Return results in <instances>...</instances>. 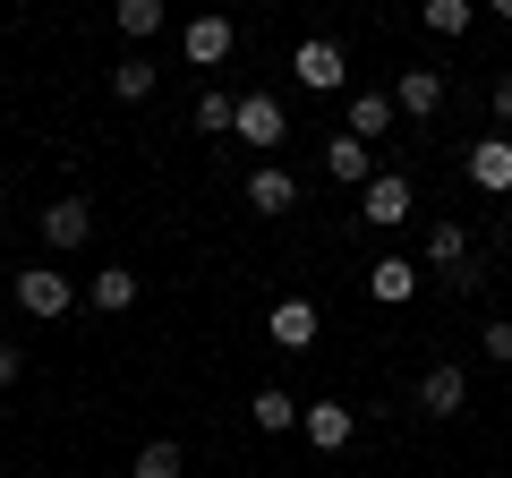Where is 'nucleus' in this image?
<instances>
[{"mask_svg": "<svg viewBox=\"0 0 512 478\" xmlns=\"http://www.w3.org/2000/svg\"><path fill=\"white\" fill-rule=\"evenodd\" d=\"M231 137H248L256 154H274L282 137H291V111H282V94H265V86H256V94H239V111H231Z\"/></svg>", "mask_w": 512, "mask_h": 478, "instance_id": "1", "label": "nucleus"}, {"mask_svg": "<svg viewBox=\"0 0 512 478\" xmlns=\"http://www.w3.org/2000/svg\"><path fill=\"white\" fill-rule=\"evenodd\" d=\"M291 77H299L308 94H342V86H350V52H342L333 35H308V43L291 52Z\"/></svg>", "mask_w": 512, "mask_h": 478, "instance_id": "2", "label": "nucleus"}, {"mask_svg": "<svg viewBox=\"0 0 512 478\" xmlns=\"http://www.w3.org/2000/svg\"><path fill=\"white\" fill-rule=\"evenodd\" d=\"M410 214H419V188H410L402 171H376V180L359 188V222H376V231H402Z\"/></svg>", "mask_w": 512, "mask_h": 478, "instance_id": "3", "label": "nucleus"}, {"mask_svg": "<svg viewBox=\"0 0 512 478\" xmlns=\"http://www.w3.org/2000/svg\"><path fill=\"white\" fill-rule=\"evenodd\" d=\"M419 274L453 282V291H478V265H470V231H461V222H436V231H427V265H419Z\"/></svg>", "mask_w": 512, "mask_h": 478, "instance_id": "4", "label": "nucleus"}, {"mask_svg": "<svg viewBox=\"0 0 512 478\" xmlns=\"http://www.w3.org/2000/svg\"><path fill=\"white\" fill-rule=\"evenodd\" d=\"M18 308L35 316V325H60V316L77 308V282L52 274V265H26V274H18Z\"/></svg>", "mask_w": 512, "mask_h": 478, "instance_id": "5", "label": "nucleus"}, {"mask_svg": "<svg viewBox=\"0 0 512 478\" xmlns=\"http://www.w3.org/2000/svg\"><path fill=\"white\" fill-rule=\"evenodd\" d=\"M299 436H308L316 453H350V436H359V410H350V402H299Z\"/></svg>", "mask_w": 512, "mask_h": 478, "instance_id": "6", "label": "nucleus"}, {"mask_svg": "<svg viewBox=\"0 0 512 478\" xmlns=\"http://www.w3.org/2000/svg\"><path fill=\"white\" fill-rule=\"evenodd\" d=\"M419 410H427V419H461V410H470V368L436 359V368L419 376Z\"/></svg>", "mask_w": 512, "mask_h": 478, "instance_id": "7", "label": "nucleus"}, {"mask_svg": "<svg viewBox=\"0 0 512 478\" xmlns=\"http://www.w3.org/2000/svg\"><path fill=\"white\" fill-rule=\"evenodd\" d=\"M86 239H94V205L86 197L43 205V248H52V257H69V248H86Z\"/></svg>", "mask_w": 512, "mask_h": 478, "instance_id": "8", "label": "nucleus"}, {"mask_svg": "<svg viewBox=\"0 0 512 478\" xmlns=\"http://www.w3.org/2000/svg\"><path fill=\"white\" fill-rule=\"evenodd\" d=\"M316 333H325L316 299H274V316H265V342H274V350H308Z\"/></svg>", "mask_w": 512, "mask_h": 478, "instance_id": "9", "label": "nucleus"}, {"mask_svg": "<svg viewBox=\"0 0 512 478\" xmlns=\"http://www.w3.org/2000/svg\"><path fill=\"white\" fill-rule=\"evenodd\" d=\"M419 265H410V257H376V265H367V299H376V308H410V299H419Z\"/></svg>", "mask_w": 512, "mask_h": 478, "instance_id": "10", "label": "nucleus"}, {"mask_svg": "<svg viewBox=\"0 0 512 478\" xmlns=\"http://www.w3.org/2000/svg\"><path fill=\"white\" fill-rule=\"evenodd\" d=\"M393 111L436 120V111H444V69H402V77H393Z\"/></svg>", "mask_w": 512, "mask_h": 478, "instance_id": "11", "label": "nucleus"}, {"mask_svg": "<svg viewBox=\"0 0 512 478\" xmlns=\"http://www.w3.org/2000/svg\"><path fill=\"white\" fill-rule=\"evenodd\" d=\"M248 205H256V214H291V205H299V180H291L282 163H256V171H248Z\"/></svg>", "mask_w": 512, "mask_h": 478, "instance_id": "12", "label": "nucleus"}, {"mask_svg": "<svg viewBox=\"0 0 512 478\" xmlns=\"http://www.w3.org/2000/svg\"><path fill=\"white\" fill-rule=\"evenodd\" d=\"M470 180L487 188V197H504L512 188V137H478L470 146Z\"/></svg>", "mask_w": 512, "mask_h": 478, "instance_id": "13", "label": "nucleus"}, {"mask_svg": "<svg viewBox=\"0 0 512 478\" xmlns=\"http://www.w3.org/2000/svg\"><path fill=\"white\" fill-rule=\"evenodd\" d=\"M325 180L333 188H367V180H376V163H367L359 137H333V146H325Z\"/></svg>", "mask_w": 512, "mask_h": 478, "instance_id": "14", "label": "nucleus"}, {"mask_svg": "<svg viewBox=\"0 0 512 478\" xmlns=\"http://www.w3.org/2000/svg\"><path fill=\"white\" fill-rule=\"evenodd\" d=\"M384 129H393V94H376V86H367V94H350V129H342V137H359V146H376Z\"/></svg>", "mask_w": 512, "mask_h": 478, "instance_id": "15", "label": "nucleus"}, {"mask_svg": "<svg viewBox=\"0 0 512 478\" xmlns=\"http://www.w3.org/2000/svg\"><path fill=\"white\" fill-rule=\"evenodd\" d=\"M188 60L197 69H222L231 60V18H188Z\"/></svg>", "mask_w": 512, "mask_h": 478, "instance_id": "16", "label": "nucleus"}, {"mask_svg": "<svg viewBox=\"0 0 512 478\" xmlns=\"http://www.w3.org/2000/svg\"><path fill=\"white\" fill-rule=\"evenodd\" d=\"M86 299H94V308H103V316H120V308H137V274H128V265H103V274L86 282Z\"/></svg>", "mask_w": 512, "mask_h": 478, "instance_id": "17", "label": "nucleus"}, {"mask_svg": "<svg viewBox=\"0 0 512 478\" xmlns=\"http://www.w3.org/2000/svg\"><path fill=\"white\" fill-rule=\"evenodd\" d=\"M256 427H265V436H291V427H299V402H291V393H282V385H256Z\"/></svg>", "mask_w": 512, "mask_h": 478, "instance_id": "18", "label": "nucleus"}, {"mask_svg": "<svg viewBox=\"0 0 512 478\" xmlns=\"http://www.w3.org/2000/svg\"><path fill=\"white\" fill-rule=\"evenodd\" d=\"M128 478H188V453H180L171 436H154L146 453H137V470H128Z\"/></svg>", "mask_w": 512, "mask_h": 478, "instance_id": "19", "label": "nucleus"}, {"mask_svg": "<svg viewBox=\"0 0 512 478\" xmlns=\"http://www.w3.org/2000/svg\"><path fill=\"white\" fill-rule=\"evenodd\" d=\"M470 18H478L470 0H427V9H419V26H427V35H470Z\"/></svg>", "mask_w": 512, "mask_h": 478, "instance_id": "20", "label": "nucleus"}, {"mask_svg": "<svg viewBox=\"0 0 512 478\" xmlns=\"http://www.w3.org/2000/svg\"><path fill=\"white\" fill-rule=\"evenodd\" d=\"M154 77H163L154 60H120V69H111V94H120V103H146V94H154Z\"/></svg>", "mask_w": 512, "mask_h": 478, "instance_id": "21", "label": "nucleus"}, {"mask_svg": "<svg viewBox=\"0 0 512 478\" xmlns=\"http://www.w3.org/2000/svg\"><path fill=\"white\" fill-rule=\"evenodd\" d=\"M120 35H128V43L163 35V0H120Z\"/></svg>", "mask_w": 512, "mask_h": 478, "instance_id": "22", "label": "nucleus"}, {"mask_svg": "<svg viewBox=\"0 0 512 478\" xmlns=\"http://www.w3.org/2000/svg\"><path fill=\"white\" fill-rule=\"evenodd\" d=\"M231 111L239 94H197V137H231Z\"/></svg>", "mask_w": 512, "mask_h": 478, "instance_id": "23", "label": "nucleus"}, {"mask_svg": "<svg viewBox=\"0 0 512 478\" xmlns=\"http://www.w3.org/2000/svg\"><path fill=\"white\" fill-rule=\"evenodd\" d=\"M478 350H487L495 368H512V316H495V325H487V333H478Z\"/></svg>", "mask_w": 512, "mask_h": 478, "instance_id": "24", "label": "nucleus"}, {"mask_svg": "<svg viewBox=\"0 0 512 478\" xmlns=\"http://www.w3.org/2000/svg\"><path fill=\"white\" fill-rule=\"evenodd\" d=\"M18 376H26V350H18V342H0V385H18Z\"/></svg>", "mask_w": 512, "mask_h": 478, "instance_id": "25", "label": "nucleus"}, {"mask_svg": "<svg viewBox=\"0 0 512 478\" xmlns=\"http://www.w3.org/2000/svg\"><path fill=\"white\" fill-rule=\"evenodd\" d=\"M495 120H504V129H512V69L495 77Z\"/></svg>", "mask_w": 512, "mask_h": 478, "instance_id": "26", "label": "nucleus"}, {"mask_svg": "<svg viewBox=\"0 0 512 478\" xmlns=\"http://www.w3.org/2000/svg\"><path fill=\"white\" fill-rule=\"evenodd\" d=\"M0 205H9V188H0Z\"/></svg>", "mask_w": 512, "mask_h": 478, "instance_id": "27", "label": "nucleus"}, {"mask_svg": "<svg viewBox=\"0 0 512 478\" xmlns=\"http://www.w3.org/2000/svg\"><path fill=\"white\" fill-rule=\"evenodd\" d=\"M504 385H512V368H504Z\"/></svg>", "mask_w": 512, "mask_h": 478, "instance_id": "28", "label": "nucleus"}]
</instances>
